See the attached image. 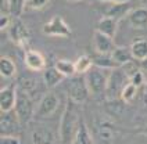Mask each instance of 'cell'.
<instances>
[{
	"label": "cell",
	"mask_w": 147,
	"mask_h": 144,
	"mask_svg": "<svg viewBox=\"0 0 147 144\" xmlns=\"http://www.w3.org/2000/svg\"><path fill=\"white\" fill-rule=\"evenodd\" d=\"M81 118L76 111V104L67 100L65 108L60 118V126H58V139L60 144H72L76 130L79 128Z\"/></svg>",
	"instance_id": "cell-1"
},
{
	"label": "cell",
	"mask_w": 147,
	"mask_h": 144,
	"mask_svg": "<svg viewBox=\"0 0 147 144\" xmlns=\"http://www.w3.org/2000/svg\"><path fill=\"white\" fill-rule=\"evenodd\" d=\"M108 75L106 69H101L98 67H93L86 75H85V80L89 89L90 96L106 97V89H107V82H108Z\"/></svg>",
	"instance_id": "cell-2"
},
{
	"label": "cell",
	"mask_w": 147,
	"mask_h": 144,
	"mask_svg": "<svg viewBox=\"0 0 147 144\" xmlns=\"http://www.w3.org/2000/svg\"><path fill=\"white\" fill-rule=\"evenodd\" d=\"M14 111L21 125H26L28 122H31L32 118H35V111H36L35 100L20 87L17 89V103Z\"/></svg>",
	"instance_id": "cell-3"
},
{
	"label": "cell",
	"mask_w": 147,
	"mask_h": 144,
	"mask_svg": "<svg viewBox=\"0 0 147 144\" xmlns=\"http://www.w3.org/2000/svg\"><path fill=\"white\" fill-rule=\"evenodd\" d=\"M65 92L67 96H68V100L75 103L76 105L83 104L88 100V97L90 96L83 75H75L72 78H69L65 85Z\"/></svg>",
	"instance_id": "cell-4"
},
{
	"label": "cell",
	"mask_w": 147,
	"mask_h": 144,
	"mask_svg": "<svg viewBox=\"0 0 147 144\" xmlns=\"http://www.w3.org/2000/svg\"><path fill=\"white\" fill-rule=\"evenodd\" d=\"M128 82H129V79L125 75V72L121 69V67L110 71L107 89H106V98L111 100V101H115V100L121 98V92H122V89L125 87V85Z\"/></svg>",
	"instance_id": "cell-5"
},
{
	"label": "cell",
	"mask_w": 147,
	"mask_h": 144,
	"mask_svg": "<svg viewBox=\"0 0 147 144\" xmlns=\"http://www.w3.org/2000/svg\"><path fill=\"white\" fill-rule=\"evenodd\" d=\"M58 105H60V98L57 94L53 90L46 92L36 105L35 118L36 119H49L50 116H53L56 114V111L58 110Z\"/></svg>",
	"instance_id": "cell-6"
},
{
	"label": "cell",
	"mask_w": 147,
	"mask_h": 144,
	"mask_svg": "<svg viewBox=\"0 0 147 144\" xmlns=\"http://www.w3.org/2000/svg\"><path fill=\"white\" fill-rule=\"evenodd\" d=\"M42 32L46 36H53V38H71V28L61 15L51 17L42 26Z\"/></svg>",
	"instance_id": "cell-7"
},
{
	"label": "cell",
	"mask_w": 147,
	"mask_h": 144,
	"mask_svg": "<svg viewBox=\"0 0 147 144\" xmlns=\"http://www.w3.org/2000/svg\"><path fill=\"white\" fill-rule=\"evenodd\" d=\"M18 87L26 92L33 100H36V98L40 100L43 94L46 93V92H43L46 87L45 80H43V78H38L36 75H24L20 79Z\"/></svg>",
	"instance_id": "cell-8"
},
{
	"label": "cell",
	"mask_w": 147,
	"mask_h": 144,
	"mask_svg": "<svg viewBox=\"0 0 147 144\" xmlns=\"http://www.w3.org/2000/svg\"><path fill=\"white\" fill-rule=\"evenodd\" d=\"M8 38L16 46L26 48L31 40V35H29V29L26 28V25L20 18H14L11 26L8 28Z\"/></svg>",
	"instance_id": "cell-9"
},
{
	"label": "cell",
	"mask_w": 147,
	"mask_h": 144,
	"mask_svg": "<svg viewBox=\"0 0 147 144\" xmlns=\"http://www.w3.org/2000/svg\"><path fill=\"white\" fill-rule=\"evenodd\" d=\"M97 8L103 17L114 18L117 21L122 20L123 17H128L132 11L131 3H97Z\"/></svg>",
	"instance_id": "cell-10"
},
{
	"label": "cell",
	"mask_w": 147,
	"mask_h": 144,
	"mask_svg": "<svg viewBox=\"0 0 147 144\" xmlns=\"http://www.w3.org/2000/svg\"><path fill=\"white\" fill-rule=\"evenodd\" d=\"M24 64L25 67L32 72H40L46 69V57L43 56L39 50L35 48H26L24 53Z\"/></svg>",
	"instance_id": "cell-11"
},
{
	"label": "cell",
	"mask_w": 147,
	"mask_h": 144,
	"mask_svg": "<svg viewBox=\"0 0 147 144\" xmlns=\"http://www.w3.org/2000/svg\"><path fill=\"white\" fill-rule=\"evenodd\" d=\"M32 143L33 144H54L56 143V133L54 130L46 126V125H42V123H36L32 129Z\"/></svg>",
	"instance_id": "cell-12"
},
{
	"label": "cell",
	"mask_w": 147,
	"mask_h": 144,
	"mask_svg": "<svg viewBox=\"0 0 147 144\" xmlns=\"http://www.w3.org/2000/svg\"><path fill=\"white\" fill-rule=\"evenodd\" d=\"M92 44H93V48H94V53H98V54H111L115 48L113 38L107 36L104 33L97 32V31L93 32Z\"/></svg>",
	"instance_id": "cell-13"
},
{
	"label": "cell",
	"mask_w": 147,
	"mask_h": 144,
	"mask_svg": "<svg viewBox=\"0 0 147 144\" xmlns=\"http://www.w3.org/2000/svg\"><path fill=\"white\" fill-rule=\"evenodd\" d=\"M17 85H10L0 90V111H14L17 103Z\"/></svg>",
	"instance_id": "cell-14"
},
{
	"label": "cell",
	"mask_w": 147,
	"mask_h": 144,
	"mask_svg": "<svg viewBox=\"0 0 147 144\" xmlns=\"http://www.w3.org/2000/svg\"><path fill=\"white\" fill-rule=\"evenodd\" d=\"M21 122L17 116L16 111L1 112L0 115V129H1V136L6 135H14L20 128Z\"/></svg>",
	"instance_id": "cell-15"
},
{
	"label": "cell",
	"mask_w": 147,
	"mask_h": 144,
	"mask_svg": "<svg viewBox=\"0 0 147 144\" xmlns=\"http://www.w3.org/2000/svg\"><path fill=\"white\" fill-rule=\"evenodd\" d=\"M128 22L133 29H146L147 28V8L138 7L132 8V11L128 14Z\"/></svg>",
	"instance_id": "cell-16"
},
{
	"label": "cell",
	"mask_w": 147,
	"mask_h": 144,
	"mask_svg": "<svg viewBox=\"0 0 147 144\" xmlns=\"http://www.w3.org/2000/svg\"><path fill=\"white\" fill-rule=\"evenodd\" d=\"M131 53L133 60H136L138 63L143 61L147 58V38L144 36H139L131 43Z\"/></svg>",
	"instance_id": "cell-17"
},
{
	"label": "cell",
	"mask_w": 147,
	"mask_h": 144,
	"mask_svg": "<svg viewBox=\"0 0 147 144\" xmlns=\"http://www.w3.org/2000/svg\"><path fill=\"white\" fill-rule=\"evenodd\" d=\"M117 28H118V21L114 18H108V17H101L96 24V29L100 33H104L110 38H114L117 35Z\"/></svg>",
	"instance_id": "cell-18"
},
{
	"label": "cell",
	"mask_w": 147,
	"mask_h": 144,
	"mask_svg": "<svg viewBox=\"0 0 147 144\" xmlns=\"http://www.w3.org/2000/svg\"><path fill=\"white\" fill-rule=\"evenodd\" d=\"M26 0H1V13L11 14L14 18H20L25 10Z\"/></svg>",
	"instance_id": "cell-19"
},
{
	"label": "cell",
	"mask_w": 147,
	"mask_h": 144,
	"mask_svg": "<svg viewBox=\"0 0 147 144\" xmlns=\"http://www.w3.org/2000/svg\"><path fill=\"white\" fill-rule=\"evenodd\" d=\"M43 80H45V85H46V87L47 89H54L56 86H58L63 79H64V76L57 71V68L56 67H53V68H46L45 71H43Z\"/></svg>",
	"instance_id": "cell-20"
},
{
	"label": "cell",
	"mask_w": 147,
	"mask_h": 144,
	"mask_svg": "<svg viewBox=\"0 0 147 144\" xmlns=\"http://www.w3.org/2000/svg\"><path fill=\"white\" fill-rule=\"evenodd\" d=\"M97 135L103 141H110L115 136V126L107 119H98Z\"/></svg>",
	"instance_id": "cell-21"
},
{
	"label": "cell",
	"mask_w": 147,
	"mask_h": 144,
	"mask_svg": "<svg viewBox=\"0 0 147 144\" xmlns=\"http://www.w3.org/2000/svg\"><path fill=\"white\" fill-rule=\"evenodd\" d=\"M17 73L16 63L7 56H3L0 58V76L3 79H11Z\"/></svg>",
	"instance_id": "cell-22"
},
{
	"label": "cell",
	"mask_w": 147,
	"mask_h": 144,
	"mask_svg": "<svg viewBox=\"0 0 147 144\" xmlns=\"http://www.w3.org/2000/svg\"><path fill=\"white\" fill-rule=\"evenodd\" d=\"M72 144H94V140L92 137L89 128H88V125L83 120L79 122V128L76 130V135H75Z\"/></svg>",
	"instance_id": "cell-23"
},
{
	"label": "cell",
	"mask_w": 147,
	"mask_h": 144,
	"mask_svg": "<svg viewBox=\"0 0 147 144\" xmlns=\"http://www.w3.org/2000/svg\"><path fill=\"white\" fill-rule=\"evenodd\" d=\"M92 58H93L94 67H98L101 69L113 71L115 68H118V65L115 64V61L113 60L111 54H98V53H94V56L92 57Z\"/></svg>",
	"instance_id": "cell-24"
},
{
	"label": "cell",
	"mask_w": 147,
	"mask_h": 144,
	"mask_svg": "<svg viewBox=\"0 0 147 144\" xmlns=\"http://www.w3.org/2000/svg\"><path fill=\"white\" fill-rule=\"evenodd\" d=\"M94 67L93 58L88 54H82L76 58L75 61V69H76V75H86L88 72Z\"/></svg>",
	"instance_id": "cell-25"
},
{
	"label": "cell",
	"mask_w": 147,
	"mask_h": 144,
	"mask_svg": "<svg viewBox=\"0 0 147 144\" xmlns=\"http://www.w3.org/2000/svg\"><path fill=\"white\" fill-rule=\"evenodd\" d=\"M111 57H113V60L115 61V64L118 67H121V65L126 64V63H129V61L133 60L131 48L128 47H115L114 51L111 53Z\"/></svg>",
	"instance_id": "cell-26"
},
{
	"label": "cell",
	"mask_w": 147,
	"mask_h": 144,
	"mask_svg": "<svg viewBox=\"0 0 147 144\" xmlns=\"http://www.w3.org/2000/svg\"><path fill=\"white\" fill-rule=\"evenodd\" d=\"M57 68V71L64 76V78H72L76 75V69H75V63L65 60V58H61L57 60V63L54 65Z\"/></svg>",
	"instance_id": "cell-27"
},
{
	"label": "cell",
	"mask_w": 147,
	"mask_h": 144,
	"mask_svg": "<svg viewBox=\"0 0 147 144\" xmlns=\"http://www.w3.org/2000/svg\"><path fill=\"white\" fill-rule=\"evenodd\" d=\"M138 92H139V87L135 86L131 82H128L121 92V100H123L125 103H131L132 100L138 96Z\"/></svg>",
	"instance_id": "cell-28"
},
{
	"label": "cell",
	"mask_w": 147,
	"mask_h": 144,
	"mask_svg": "<svg viewBox=\"0 0 147 144\" xmlns=\"http://www.w3.org/2000/svg\"><path fill=\"white\" fill-rule=\"evenodd\" d=\"M121 69L125 72V75L128 76V79H131L132 76H135L142 68H140V64L136 61V60H132V61H129V63L121 65Z\"/></svg>",
	"instance_id": "cell-29"
},
{
	"label": "cell",
	"mask_w": 147,
	"mask_h": 144,
	"mask_svg": "<svg viewBox=\"0 0 147 144\" xmlns=\"http://www.w3.org/2000/svg\"><path fill=\"white\" fill-rule=\"evenodd\" d=\"M49 3H50V0H26V3H25V10L39 11V10H43Z\"/></svg>",
	"instance_id": "cell-30"
},
{
	"label": "cell",
	"mask_w": 147,
	"mask_h": 144,
	"mask_svg": "<svg viewBox=\"0 0 147 144\" xmlns=\"http://www.w3.org/2000/svg\"><path fill=\"white\" fill-rule=\"evenodd\" d=\"M13 24V20H11V14H7V13H1L0 14V31H6Z\"/></svg>",
	"instance_id": "cell-31"
},
{
	"label": "cell",
	"mask_w": 147,
	"mask_h": 144,
	"mask_svg": "<svg viewBox=\"0 0 147 144\" xmlns=\"http://www.w3.org/2000/svg\"><path fill=\"white\" fill-rule=\"evenodd\" d=\"M131 83H133L135 86H138V87H142L143 85H144V82H146V78H144V73L142 71H139L135 76H132L131 79H129Z\"/></svg>",
	"instance_id": "cell-32"
},
{
	"label": "cell",
	"mask_w": 147,
	"mask_h": 144,
	"mask_svg": "<svg viewBox=\"0 0 147 144\" xmlns=\"http://www.w3.org/2000/svg\"><path fill=\"white\" fill-rule=\"evenodd\" d=\"M0 144H21V140L14 135L0 136Z\"/></svg>",
	"instance_id": "cell-33"
},
{
	"label": "cell",
	"mask_w": 147,
	"mask_h": 144,
	"mask_svg": "<svg viewBox=\"0 0 147 144\" xmlns=\"http://www.w3.org/2000/svg\"><path fill=\"white\" fill-rule=\"evenodd\" d=\"M93 3H129V0H88Z\"/></svg>",
	"instance_id": "cell-34"
},
{
	"label": "cell",
	"mask_w": 147,
	"mask_h": 144,
	"mask_svg": "<svg viewBox=\"0 0 147 144\" xmlns=\"http://www.w3.org/2000/svg\"><path fill=\"white\" fill-rule=\"evenodd\" d=\"M139 64H140V68H142L144 72H147V58L146 60H143V61H140Z\"/></svg>",
	"instance_id": "cell-35"
},
{
	"label": "cell",
	"mask_w": 147,
	"mask_h": 144,
	"mask_svg": "<svg viewBox=\"0 0 147 144\" xmlns=\"http://www.w3.org/2000/svg\"><path fill=\"white\" fill-rule=\"evenodd\" d=\"M67 1H71V3H78V1H82V0H67Z\"/></svg>",
	"instance_id": "cell-36"
},
{
	"label": "cell",
	"mask_w": 147,
	"mask_h": 144,
	"mask_svg": "<svg viewBox=\"0 0 147 144\" xmlns=\"http://www.w3.org/2000/svg\"><path fill=\"white\" fill-rule=\"evenodd\" d=\"M144 135H147V126H146V129H144Z\"/></svg>",
	"instance_id": "cell-37"
},
{
	"label": "cell",
	"mask_w": 147,
	"mask_h": 144,
	"mask_svg": "<svg viewBox=\"0 0 147 144\" xmlns=\"http://www.w3.org/2000/svg\"><path fill=\"white\" fill-rule=\"evenodd\" d=\"M142 1H147V0H142Z\"/></svg>",
	"instance_id": "cell-38"
}]
</instances>
